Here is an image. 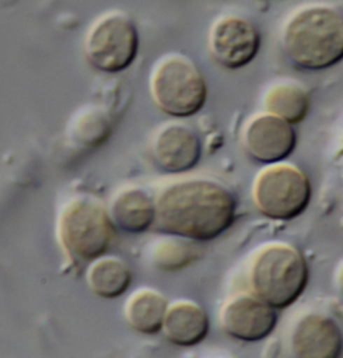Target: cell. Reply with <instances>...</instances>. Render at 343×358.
I'll use <instances>...</instances> for the list:
<instances>
[{
	"instance_id": "cell-1",
	"label": "cell",
	"mask_w": 343,
	"mask_h": 358,
	"mask_svg": "<svg viewBox=\"0 0 343 358\" xmlns=\"http://www.w3.org/2000/svg\"><path fill=\"white\" fill-rule=\"evenodd\" d=\"M155 210L153 226L160 233L204 242L232 226L236 199L220 181L195 176L163 187Z\"/></svg>"
},
{
	"instance_id": "cell-2",
	"label": "cell",
	"mask_w": 343,
	"mask_h": 358,
	"mask_svg": "<svg viewBox=\"0 0 343 358\" xmlns=\"http://www.w3.org/2000/svg\"><path fill=\"white\" fill-rule=\"evenodd\" d=\"M282 45L288 59L307 71H321L343 59V17L322 4L296 11L285 24Z\"/></svg>"
},
{
	"instance_id": "cell-3",
	"label": "cell",
	"mask_w": 343,
	"mask_h": 358,
	"mask_svg": "<svg viewBox=\"0 0 343 358\" xmlns=\"http://www.w3.org/2000/svg\"><path fill=\"white\" fill-rule=\"evenodd\" d=\"M309 271L298 249L284 242L265 244L255 252L248 281L253 293L274 308L296 301L307 285Z\"/></svg>"
},
{
	"instance_id": "cell-4",
	"label": "cell",
	"mask_w": 343,
	"mask_h": 358,
	"mask_svg": "<svg viewBox=\"0 0 343 358\" xmlns=\"http://www.w3.org/2000/svg\"><path fill=\"white\" fill-rule=\"evenodd\" d=\"M150 92L161 111L177 118L192 116L204 107L208 87L204 75L190 57L170 54L151 73Z\"/></svg>"
},
{
	"instance_id": "cell-5",
	"label": "cell",
	"mask_w": 343,
	"mask_h": 358,
	"mask_svg": "<svg viewBox=\"0 0 343 358\" xmlns=\"http://www.w3.org/2000/svg\"><path fill=\"white\" fill-rule=\"evenodd\" d=\"M66 254L77 261L96 260L111 244L114 229L102 204L91 196L75 197L66 204L57 226Z\"/></svg>"
},
{
	"instance_id": "cell-6",
	"label": "cell",
	"mask_w": 343,
	"mask_h": 358,
	"mask_svg": "<svg viewBox=\"0 0 343 358\" xmlns=\"http://www.w3.org/2000/svg\"><path fill=\"white\" fill-rule=\"evenodd\" d=\"M253 201L265 217L292 220L307 208L312 185L305 172L283 162L269 163L258 172L253 182Z\"/></svg>"
},
{
	"instance_id": "cell-7",
	"label": "cell",
	"mask_w": 343,
	"mask_h": 358,
	"mask_svg": "<svg viewBox=\"0 0 343 358\" xmlns=\"http://www.w3.org/2000/svg\"><path fill=\"white\" fill-rule=\"evenodd\" d=\"M138 31L124 13H107L90 27L85 40V56L90 65L102 73H117L134 62Z\"/></svg>"
},
{
	"instance_id": "cell-8",
	"label": "cell",
	"mask_w": 343,
	"mask_h": 358,
	"mask_svg": "<svg viewBox=\"0 0 343 358\" xmlns=\"http://www.w3.org/2000/svg\"><path fill=\"white\" fill-rule=\"evenodd\" d=\"M261 36L252 22L227 15L216 20L209 34V50L216 63L224 68H243L259 52Z\"/></svg>"
},
{
	"instance_id": "cell-9",
	"label": "cell",
	"mask_w": 343,
	"mask_h": 358,
	"mask_svg": "<svg viewBox=\"0 0 343 358\" xmlns=\"http://www.w3.org/2000/svg\"><path fill=\"white\" fill-rule=\"evenodd\" d=\"M241 142L248 155L257 162H283L295 148L292 124L271 112L253 115L241 132Z\"/></svg>"
},
{
	"instance_id": "cell-10",
	"label": "cell",
	"mask_w": 343,
	"mask_h": 358,
	"mask_svg": "<svg viewBox=\"0 0 343 358\" xmlns=\"http://www.w3.org/2000/svg\"><path fill=\"white\" fill-rule=\"evenodd\" d=\"M255 293H239L227 300L220 311V324L239 341L266 338L277 322L275 310Z\"/></svg>"
},
{
	"instance_id": "cell-11",
	"label": "cell",
	"mask_w": 343,
	"mask_h": 358,
	"mask_svg": "<svg viewBox=\"0 0 343 358\" xmlns=\"http://www.w3.org/2000/svg\"><path fill=\"white\" fill-rule=\"evenodd\" d=\"M152 155L162 171L181 173L197 164L202 155V143L199 135L190 126L169 123L154 136Z\"/></svg>"
},
{
	"instance_id": "cell-12",
	"label": "cell",
	"mask_w": 343,
	"mask_h": 358,
	"mask_svg": "<svg viewBox=\"0 0 343 358\" xmlns=\"http://www.w3.org/2000/svg\"><path fill=\"white\" fill-rule=\"evenodd\" d=\"M290 344L296 357L333 358L342 352L343 339L332 319L323 314L309 313L297 321Z\"/></svg>"
},
{
	"instance_id": "cell-13",
	"label": "cell",
	"mask_w": 343,
	"mask_h": 358,
	"mask_svg": "<svg viewBox=\"0 0 343 358\" xmlns=\"http://www.w3.org/2000/svg\"><path fill=\"white\" fill-rule=\"evenodd\" d=\"M162 329L168 341L176 345H197L208 335L209 316L197 303L179 300L168 306Z\"/></svg>"
},
{
	"instance_id": "cell-14",
	"label": "cell",
	"mask_w": 343,
	"mask_h": 358,
	"mask_svg": "<svg viewBox=\"0 0 343 358\" xmlns=\"http://www.w3.org/2000/svg\"><path fill=\"white\" fill-rule=\"evenodd\" d=\"M110 210L112 222L130 234L142 233L155 222V201L137 188L123 190L117 194Z\"/></svg>"
},
{
	"instance_id": "cell-15",
	"label": "cell",
	"mask_w": 343,
	"mask_h": 358,
	"mask_svg": "<svg viewBox=\"0 0 343 358\" xmlns=\"http://www.w3.org/2000/svg\"><path fill=\"white\" fill-rule=\"evenodd\" d=\"M167 301L162 294L152 289L136 291L125 307L128 324L140 334H154L162 329Z\"/></svg>"
},
{
	"instance_id": "cell-16",
	"label": "cell",
	"mask_w": 343,
	"mask_h": 358,
	"mask_svg": "<svg viewBox=\"0 0 343 358\" xmlns=\"http://www.w3.org/2000/svg\"><path fill=\"white\" fill-rule=\"evenodd\" d=\"M90 289L106 299L119 297L130 286L132 274L123 260L113 257L98 258L87 274Z\"/></svg>"
},
{
	"instance_id": "cell-17",
	"label": "cell",
	"mask_w": 343,
	"mask_h": 358,
	"mask_svg": "<svg viewBox=\"0 0 343 358\" xmlns=\"http://www.w3.org/2000/svg\"><path fill=\"white\" fill-rule=\"evenodd\" d=\"M266 111L278 115L288 122H300L309 108V99L301 87L293 83H278L268 90L264 99Z\"/></svg>"
},
{
	"instance_id": "cell-18",
	"label": "cell",
	"mask_w": 343,
	"mask_h": 358,
	"mask_svg": "<svg viewBox=\"0 0 343 358\" xmlns=\"http://www.w3.org/2000/svg\"><path fill=\"white\" fill-rule=\"evenodd\" d=\"M153 245L151 259L156 268L165 271L186 267L197 257V247L190 238L168 235Z\"/></svg>"
},
{
	"instance_id": "cell-19",
	"label": "cell",
	"mask_w": 343,
	"mask_h": 358,
	"mask_svg": "<svg viewBox=\"0 0 343 358\" xmlns=\"http://www.w3.org/2000/svg\"><path fill=\"white\" fill-rule=\"evenodd\" d=\"M336 284H337L338 290L343 295V262L338 268L337 274H336Z\"/></svg>"
}]
</instances>
